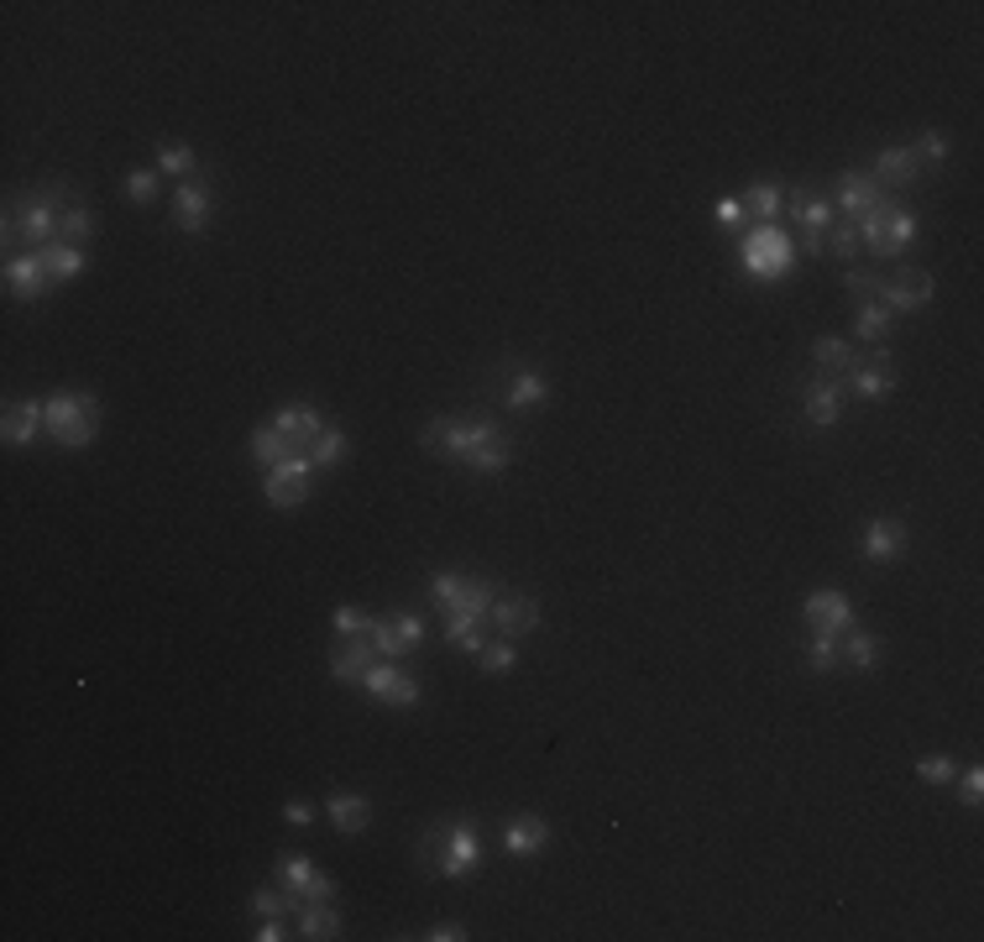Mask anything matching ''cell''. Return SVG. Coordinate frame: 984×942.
Returning <instances> with one entry per match:
<instances>
[{"mask_svg":"<svg viewBox=\"0 0 984 942\" xmlns=\"http://www.w3.org/2000/svg\"><path fill=\"white\" fill-rule=\"evenodd\" d=\"M430 597L441 602L445 613V639L466 649V655H483L487 644V618H493V586L487 582H472V576H456V571H441L430 582Z\"/></svg>","mask_w":984,"mask_h":942,"instance_id":"obj_1","label":"cell"},{"mask_svg":"<svg viewBox=\"0 0 984 942\" xmlns=\"http://www.w3.org/2000/svg\"><path fill=\"white\" fill-rule=\"evenodd\" d=\"M420 441L430 456H445V462H462L472 466L483 456L493 441H502V424L487 420V414H462V420H451V414H435V420L420 430Z\"/></svg>","mask_w":984,"mask_h":942,"instance_id":"obj_2","label":"cell"},{"mask_svg":"<svg viewBox=\"0 0 984 942\" xmlns=\"http://www.w3.org/2000/svg\"><path fill=\"white\" fill-rule=\"evenodd\" d=\"M47 435L63 451L95 445V435H100V403H95V393H53L47 399Z\"/></svg>","mask_w":984,"mask_h":942,"instance_id":"obj_3","label":"cell"},{"mask_svg":"<svg viewBox=\"0 0 984 942\" xmlns=\"http://www.w3.org/2000/svg\"><path fill=\"white\" fill-rule=\"evenodd\" d=\"M859 246H869V257H880V262H890V257H901L906 246L917 241V215L911 210H901V204H890V200H880L869 215H859Z\"/></svg>","mask_w":984,"mask_h":942,"instance_id":"obj_4","label":"cell"},{"mask_svg":"<svg viewBox=\"0 0 984 942\" xmlns=\"http://www.w3.org/2000/svg\"><path fill=\"white\" fill-rule=\"evenodd\" d=\"M739 262L754 283L791 278V267H796V241L785 236L781 225H754V231L739 241Z\"/></svg>","mask_w":984,"mask_h":942,"instance_id":"obj_5","label":"cell"},{"mask_svg":"<svg viewBox=\"0 0 984 942\" xmlns=\"http://www.w3.org/2000/svg\"><path fill=\"white\" fill-rule=\"evenodd\" d=\"M63 210H68V194H63V189H38V194L21 200V210H11V221H17L21 236L32 241V252H42V246H53V236H59Z\"/></svg>","mask_w":984,"mask_h":942,"instance_id":"obj_6","label":"cell"},{"mask_svg":"<svg viewBox=\"0 0 984 942\" xmlns=\"http://www.w3.org/2000/svg\"><path fill=\"white\" fill-rule=\"evenodd\" d=\"M309 481H315V462L309 456H288V462H278L267 472L262 498L273 502V508H299V502H309Z\"/></svg>","mask_w":984,"mask_h":942,"instance_id":"obj_7","label":"cell"},{"mask_svg":"<svg viewBox=\"0 0 984 942\" xmlns=\"http://www.w3.org/2000/svg\"><path fill=\"white\" fill-rule=\"evenodd\" d=\"M802 618L812 634H827V639H844L848 628H854V602L844 597V592H833V586H823V592H812L802 607Z\"/></svg>","mask_w":984,"mask_h":942,"instance_id":"obj_8","label":"cell"},{"mask_svg":"<svg viewBox=\"0 0 984 942\" xmlns=\"http://www.w3.org/2000/svg\"><path fill=\"white\" fill-rule=\"evenodd\" d=\"M367 639H372V649L378 655H388V660H403V655H414L424 639V623L414 618V613H393V618H372V628H367Z\"/></svg>","mask_w":984,"mask_h":942,"instance_id":"obj_9","label":"cell"},{"mask_svg":"<svg viewBox=\"0 0 984 942\" xmlns=\"http://www.w3.org/2000/svg\"><path fill=\"white\" fill-rule=\"evenodd\" d=\"M477 864H483V833L472 823H451L445 827V848H441V875L445 880H466Z\"/></svg>","mask_w":984,"mask_h":942,"instance_id":"obj_10","label":"cell"},{"mask_svg":"<svg viewBox=\"0 0 984 942\" xmlns=\"http://www.w3.org/2000/svg\"><path fill=\"white\" fill-rule=\"evenodd\" d=\"M493 628H498V639L535 634V628H540V597H529V592H498V597H493Z\"/></svg>","mask_w":984,"mask_h":942,"instance_id":"obj_11","label":"cell"},{"mask_svg":"<svg viewBox=\"0 0 984 942\" xmlns=\"http://www.w3.org/2000/svg\"><path fill=\"white\" fill-rule=\"evenodd\" d=\"M906 544H911V529H906L901 519H869V523H864V534H859L864 561H875V565L901 561Z\"/></svg>","mask_w":984,"mask_h":942,"instance_id":"obj_12","label":"cell"},{"mask_svg":"<svg viewBox=\"0 0 984 942\" xmlns=\"http://www.w3.org/2000/svg\"><path fill=\"white\" fill-rule=\"evenodd\" d=\"M372 639L367 634H336V649H330V676L336 681H346V686H362L367 681V670H372Z\"/></svg>","mask_w":984,"mask_h":942,"instance_id":"obj_13","label":"cell"},{"mask_svg":"<svg viewBox=\"0 0 984 942\" xmlns=\"http://www.w3.org/2000/svg\"><path fill=\"white\" fill-rule=\"evenodd\" d=\"M880 304L896 315H911V309H927L932 304V273L927 267H901L896 278H885V294H880Z\"/></svg>","mask_w":984,"mask_h":942,"instance_id":"obj_14","label":"cell"},{"mask_svg":"<svg viewBox=\"0 0 984 942\" xmlns=\"http://www.w3.org/2000/svg\"><path fill=\"white\" fill-rule=\"evenodd\" d=\"M0 435H6V445L11 451H21V445H32L38 435H47V403L38 399H17V403H6V420H0Z\"/></svg>","mask_w":984,"mask_h":942,"instance_id":"obj_15","label":"cell"},{"mask_svg":"<svg viewBox=\"0 0 984 942\" xmlns=\"http://www.w3.org/2000/svg\"><path fill=\"white\" fill-rule=\"evenodd\" d=\"M6 288H11V299L21 304H38L47 288H53V278H47V262H42V252H21V257L6 262Z\"/></svg>","mask_w":984,"mask_h":942,"instance_id":"obj_16","label":"cell"},{"mask_svg":"<svg viewBox=\"0 0 984 942\" xmlns=\"http://www.w3.org/2000/svg\"><path fill=\"white\" fill-rule=\"evenodd\" d=\"M848 388H854L859 399H869V403H885V399H890V393H896L890 351H885V346H875V351H869V361H859V367L848 372Z\"/></svg>","mask_w":984,"mask_h":942,"instance_id":"obj_17","label":"cell"},{"mask_svg":"<svg viewBox=\"0 0 984 942\" xmlns=\"http://www.w3.org/2000/svg\"><path fill=\"white\" fill-rule=\"evenodd\" d=\"M273 424H278V435L288 441V451L294 456H309V445L320 441V430H325V420L309 409V403H288V409H278L273 414Z\"/></svg>","mask_w":984,"mask_h":942,"instance_id":"obj_18","label":"cell"},{"mask_svg":"<svg viewBox=\"0 0 984 942\" xmlns=\"http://www.w3.org/2000/svg\"><path fill=\"white\" fill-rule=\"evenodd\" d=\"M362 686L378 697L382 707H414V702H420V681H414V676H403L399 665H372Z\"/></svg>","mask_w":984,"mask_h":942,"instance_id":"obj_19","label":"cell"},{"mask_svg":"<svg viewBox=\"0 0 984 942\" xmlns=\"http://www.w3.org/2000/svg\"><path fill=\"white\" fill-rule=\"evenodd\" d=\"M278 885H288L299 901H330L336 896V880L320 875L309 859H278Z\"/></svg>","mask_w":984,"mask_h":942,"instance_id":"obj_20","label":"cell"},{"mask_svg":"<svg viewBox=\"0 0 984 942\" xmlns=\"http://www.w3.org/2000/svg\"><path fill=\"white\" fill-rule=\"evenodd\" d=\"M806 420H812V430H833V424L844 420V382L838 378L806 382Z\"/></svg>","mask_w":984,"mask_h":942,"instance_id":"obj_21","label":"cell"},{"mask_svg":"<svg viewBox=\"0 0 984 942\" xmlns=\"http://www.w3.org/2000/svg\"><path fill=\"white\" fill-rule=\"evenodd\" d=\"M785 215L802 225V231H817V236H827V225L838 221V204L823 200V194H812V189H791V194H785Z\"/></svg>","mask_w":984,"mask_h":942,"instance_id":"obj_22","label":"cell"},{"mask_svg":"<svg viewBox=\"0 0 984 942\" xmlns=\"http://www.w3.org/2000/svg\"><path fill=\"white\" fill-rule=\"evenodd\" d=\"M544 843H550V823L529 812V817H514V823H508L502 854H508V859H535V854H544Z\"/></svg>","mask_w":984,"mask_h":942,"instance_id":"obj_23","label":"cell"},{"mask_svg":"<svg viewBox=\"0 0 984 942\" xmlns=\"http://www.w3.org/2000/svg\"><path fill=\"white\" fill-rule=\"evenodd\" d=\"M880 183L869 179V173H859V168H848L844 179H838V210H844L848 221H859V215H869L875 204H880Z\"/></svg>","mask_w":984,"mask_h":942,"instance_id":"obj_24","label":"cell"},{"mask_svg":"<svg viewBox=\"0 0 984 942\" xmlns=\"http://www.w3.org/2000/svg\"><path fill=\"white\" fill-rule=\"evenodd\" d=\"M173 215H179L183 236H204V231H210V189H204V183H179Z\"/></svg>","mask_w":984,"mask_h":942,"instance_id":"obj_25","label":"cell"},{"mask_svg":"<svg viewBox=\"0 0 984 942\" xmlns=\"http://www.w3.org/2000/svg\"><path fill=\"white\" fill-rule=\"evenodd\" d=\"M544 399H550V382H544V372H529V367H519V372L508 378V393H502V403H508L514 414H529V409H540Z\"/></svg>","mask_w":984,"mask_h":942,"instance_id":"obj_26","label":"cell"},{"mask_svg":"<svg viewBox=\"0 0 984 942\" xmlns=\"http://www.w3.org/2000/svg\"><path fill=\"white\" fill-rule=\"evenodd\" d=\"M325 817L341 827V833H367L372 806H367V796H357V791H336V796L325 802Z\"/></svg>","mask_w":984,"mask_h":942,"instance_id":"obj_27","label":"cell"},{"mask_svg":"<svg viewBox=\"0 0 984 942\" xmlns=\"http://www.w3.org/2000/svg\"><path fill=\"white\" fill-rule=\"evenodd\" d=\"M743 221H754V225H775L781 221V210H785V194H781V183H754V189H743Z\"/></svg>","mask_w":984,"mask_h":942,"instance_id":"obj_28","label":"cell"},{"mask_svg":"<svg viewBox=\"0 0 984 942\" xmlns=\"http://www.w3.org/2000/svg\"><path fill=\"white\" fill-rule=\"evenodd\" d=\"M299 938H309V942L341 938V911L330 901H304L299 906Z\"/></svg>","mask_w":984,"mask_h":942,"instance_id":"obj_29","label":"cell"},{"mask_svg":"<svg viewBox=\"0 0 984 942\" xmlns=\"http://www.w3.org/2000/svg\"><path fill=\"white\" fill-rule=\"evenodd\" d=\"M42 262H47V278H53V283H74L84 267H89L84 246H68V241H53V246H42Z\"/></svg>","mask_w":984,"mask_h":942,"instance_id":"obj_30","label":"cell"},{"mask_svg":"<svg viewBox=\"0 0 984 942\" xmlns=\"http://www.w3.org/2000/svg\"><path fill=\"white\" fill-rule=\"evenodd\" d=\"M922 173V162H917V152L911 147H885L880 158H875V173L869 179H880V183H911Z\"/></svg>","mask_w":984,"mask_h":942,"instance_id":"obj_31","label":"cell"},{"mask_svg":"<svg viewBox=\"0 0 984 942\" xmlns=\"http://www.w3.org/2000/svg\"><path fill=\"white\" fill-rule=\"evenodd\" d=\"M812 361L823 367V378H848L854 367H859V357H854V346L838 341V336H823V341L812 346Z\"/></svg>","mask_w":984,"mask_h":942,"instance_id":"obj_32","label":"cell"},{"mask_svg":"<svg viewBox=\"0 0 984 942\" xmlns=\"http://www.w3.org/2000/svg\"><path fill=\"white\" fill-rule=\"evenodd\" d=\"M246 451H252V462L267 466V472H273L278 462H288V456H294V451H288V441L278 435V424H273V420L252 430V445H246Z\"/></svg>","mask_w":984,"mask_h":942,"instance_id":"obj_33","label":"cell"},{"mask_svg":"<svg viewBox=\"0 0 984 942\" xmlns=\"http://www.w3.org/2000/svg\"><path fill=\"white\" fill-rule=\"evenodd\" d=\"M299 896H294V890H288V885H257V890H252V911H257V917H299Z\"/></svg>","mask_w":984,"mask_h":942,"instance_id":"obj_34","label":"cell"},{"mask_svg":"<svg viewBox=\"0 0 984 942\" xmlns=\"http://www.w3.org/2000/svg\"><path fill=\"white\" fill-rule=\"evenodd\" d=\"M838 660H848L854 670H875L880 665V639L869 634V628H848L844 649H838Z\"/></svg>","mask_w":984,"mask_h":942,"instance_id":"obj_35","label":"cell"},{"mask_svg":"<svg viewBox=\"0 0 984 942\" xmlns=\"http://www.w3.org/2000/svg\"><path fill=\"white\" fill-rule=\"evenodd\" d=\"M309 462H315V472H330V466H341V462H346V430L325 424L320 441L309 445Z\"/></svg>","mask_w":984,"mask_h":942,"instance_id":"obj_36","label":"cell"},{"mask_svg":"<svg viewBox=\"0 0 984 942\" xmlns=\"http://www.w3.org/2000/svg\"><path fill=\"white\" fill-rule=\"evenodd\" d=\"M885 336H890V309H885V304H864L859 320H854V341L880 346Z\"/></svg>","mask_w":984,"mask_h":942,"instance_id":"obj_37","label":"cell"},{"mask_svg":"<svg viewBox=\"0 0 984 942\" xmlns=\"http://www.w3.org/2000/svg\"><path fill=\"white\" fill-rule=\"evenodd\" d=\"M59 236L68 241V246H80V241L95 236V210L80 200H68V210H63V225H59Z\"/></svg>","mask_w":984,"mask_h":942,"instance_id":"obj_38","label":"cell"},{"mask_svg":"<svg viewBox=\"0 0 984 942\" xmlns=\"http://www.w3.org/2000/svg\"><path fill=\"white\" fill-rule=\"evenodd\" d=\"M194 168H200V158H194L189 147H179V141H173V147H158V173L162 179H189Z\"/></svg>","mask_w":984,"mask_h":942,"instance_id":"obj_39","label":"cell"},{"mask_svg":"<svg viewBox=\"0 0 984 942\" xmlns=\"http://www.w3.org/2000/svg\"><path fill=\"white\" fill-rule=\"evenodd\" d=\"M844 283L859 304H880V294H885V273H875V267H869V273H864V267H848Z\"/></svg>","mask_w":984,"mask_h":942,"instance_id":"obj_40","label":"cell"},{"mask_svg":"<svg viewBox=\"0 0 984 942\" xmlns=\"http://www.w3.org/2000/svg\"><path fill=\"white\" fill-rule=\"evenodd\" d=\"M162 189V173L158 168H137V173H126V200L131 204H152Z\"/></svg>","mask_w":984,"mask_h":942,"instance_id":"obj_41","label":"cell"},{"mask_svg":"<svg viewBox=\"0 0 984 942\" xmlns=\"http://www.w3.org/2000/svg\"><path fill=\"white\" fill-rule=\"evenodd\" d=\"M445 827L451 823H435V827H424V838H420V869L424 875H441V848H445Z\"/></svg>","mask_w":984,"mask_h":942,"instance_id":"obj_42","label":"cell"},{"mask_svg":"<svg viewBox=\"0 0 984 942\" xmlns=\"http://www.w3.org/2000/svg\"><path fill=\"white\" fill-rule=\"evenodd\" d=\"M477 660H483L487 676H508L519 655H514V639H493V644H483V655H477Z\"/></svg>","mask_w":984,"mask_h":942,"instance_id":"obj_43","label":"cell"},{"mask_svg":"<svg viewBox=\"0 0 984 942\" xmlns=\"http://www.w3.org/2000/svg\"><path fill=\"white\" fill-rule=\"evenodd\" d=\"M917 775H922L927 785H953L959 764L948 760V754H922V760H917Z\"/></svg>","mask_w":984,"mask_h":942,"instance_id":"obj_44","label":"cell"},{"mask_svg":"<svg viewBox=\"0 0 984 942\" xmlns=\"http://www.w3.org/2000/svg\"><path fill=\"white\" fill-rule=\"evenodd\" d=\"M827 246H833V257H854V252H859V225L854 221H833L827 225Z\"/></svg>","mask_w":984,"mask_h":942,"instance_id":"obj_45","label":"cell"},{"mask_svg":"<svg viewBox=\"0 0 984 942\" xmlns=\"http://www.w3.org/2000/svg\"><path fill=\"white\" fill-rule=\"evenodd\" d=\"M911 152H917V162H932V168H938V162L948 158V137L938 131V126H927L922 137H917V147H911Z\"/></svg>","mask_w":984,"mask_h":942,"instance_id":"obj_46","label":"cell"},{"mask_svg":"<svg viewBox=\"0 0 984 942\" xmlns=\"http://www.w3.org/2000/svg\"><path fill=\"white\" fill-rule=\"evenodd\" d=\"M806 660L817 676H827L833 665H838V639H827V634H812V649H806Z\"/></svg>","mask_w":984,"mask_h":942,"instance_id":"obj_47","label":"cell"},{"mask_svg":"<svg viewBox=\"0 0 984 942\" xmlns=\"http://www.w3.org/2000/svg\"><path fill=\"white\" fill-rule=\"evenodd\" d=\"M330 628H336V634H367V628H372V613H362V607H336Z\"/></svg>","mask_w":984,"mask_h":942,"instance_id":"obj_48","label":"cell"},{"mask_svg":"<svg viewBox=\"0 0 984 942\" xmlns=\"http://www.w3.org/2000/svg\"><path fill=\"white\" fill-rule=\"evenodd\" d=\"M959 796H964V806H980V802H984V770H980V764H974V770L964 775Z\"/></svg>","mask_w":984,"mask_h":942,"instance_id":"obj_49","label":"cell"},{"mask_svg":"<svg viewBox=\"0 0 984 942\" xmlns=\"http://www.w3.org/2000/svg\"><path fill=\"white\" fill-rule=\"evenodd\" d=\"M283 823H294V827H309V823H315V802H304V796H294V802L283 806Z\"/></svg>","mask_w":984,"mask_h":942,"instance_id":"obj_50","label":"cell"},{"mask_svg":"<svg viewBox=\"0 0 984 942\" xmlns=\"http://www.w3.org/2000/svg\"><path fill=\"white\" fill-rule=\"evenodd\" d=\"M252 938H257V942H283V938H288V927H283V917H262V927L252 932Z\"/></svg>","mask_w":984,"mask_h":942,"instance_id":"obj_51","label":"cell"},{"mask_svg":"<svg viewBox=\"0 0 984 942\" xmlns=\"http://www.w3.org/2000/svg\"><path fill=\"white\" fill-rule=\"evenodd\" d=\"M718 225H723V231H739V225H743V204H739V200H723V204H718Z\"/></svg>","mask_w":984,"mask_h":942,"instance_id":"obj_52","label":"cell"},{"mask_svg":"<svg viewBox=\"0 0 984 942\" xmlns=\"http://www.w3.org/2000/svg\"><path fill=\"white\" fill-rule=\"evenodd\" d=\"M424 938H435V942H462V938H466V927H462V922H441L435 932H424Z\"/></svg>","mask_w":984,"mask_h":942,"instance_id":"obj_53","label":"cell"},{"mask_svg":"<svg viewBox=\"0 0 984 942\" xmlns=\"http://www.w3.org/2000/svg\"><path fill=\"white\" fill-rule=\"evenodd\" d=\"M802 252H806V257H827V236H817V231H802Z\"/></svg>","mask_w":984,"mask_h":942,"instance_id":"obj_54","label":"cell"}]
</instances>
